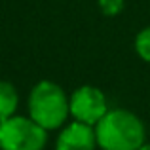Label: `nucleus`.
Instances as JSON below:
<instances>
[{
  "label": "nucleus",
  "instance_id": "f257e3e1",
  "mask_svg": "<svg viewBox=\"0 0 150 150\" xmlns=\"http://www.w3.org/2000/svg\"><path fill=\"white\" fill-rule=\"evenodd\" d=\"M95 137L101 150H139L146 139V129L131 110L114 108L95 125Z\"/></svg>",
  "mask_w": 150,
  "mask_h": 150
},
{
  "label": "nucleus",
  "instance_id": "f03ea898",
  "mask_svg": "<svg viewBox=\"0 0 150 150\" xmlns=\"http://www.w3.org/2000/svg\"><path fill=\"white\" fill-rule=\"evenodd\" d=\"M29 118H33L46 131H53L65 125L70 116V105L65 89L51 80H42L29 93Z\"/></svg>",
  "mask_w": 150,
  "mask_h": 150
},
{
  "label": "nucleus",
  "instance_id": "7ed1b4c3",
  "mask_svg": "<svg viewBox=\"0 0 150 150\" xmlns=\"http://www.w3.org/2000/svg\"><path fill=\"white\" fill-rule=\"evenodd\" d=\"M48 131L33 118L11 116L0 122V150H44Z\"/></svg>",
  "mask_w": 150,
  "mask_h": 150
},
{
  "label": "nucleus",
  "instance_id": "20e7f679",
  "mask_svg": "<svg viewBox=\"0 0 150 150\" xmlns=\"http://www.w3.org/2000/svg\"><path fill=\"white\" fill-rule=\"evenodd\" d=\"M70 116L74 122L95 127L101 122V118L108 112L106 95L95 86H82L69 97Z\"/></svg>",
  "mask_w": 150,
  "mask_h": 150
},
{
  "label": "nucleus",
  "instance_id": "39448f33",
  "mask_svg": "<svg viewBox=\"0 0 150 150\" xmlns=\"http://www.w3.org/2000/svg\"><path fill=\"white\" fill-rule=\"evenodd\" d=\"M97 137L95 127L91 125L72 122L67 127L61 129L57 141H55V150H97Z\"/></svg>",
  "mask_w": 150,
  "mask_h": 150
},
{
  "label": "nucleus",
  "instance_id": "423d86ee",
  "mask_svg": "<svg viewBox=\"0 0 150 150\" xmlns=\"http://www.w3.org/2000/svg\"><path fill=\"white\" fill-rule=\"evenodd\" d=\"M19 105L17 89L11 82L0 80V122L15 116V110Z\"/></svg>",
  "mask_w": 150,
  "mask_h": 150
},
{
  "label": "nucleus",
  "instance_id": "0eeeda50",
  "mask_svg": "<svg viewBox=\"0 0 150 150\" xmlns=\"http://www.w3.org/2000/svg\"><path fill=\"white\" fill-rule=\"evenodd\" d=\"M135 51L143 61L150 63V27H144L135 38Z\"/></svg>",
  "mask_w": 150,
  "mask_h": 150
},
{
  "label": "nucleus",
  "instance_id": "6e6552de",
  "mask_svg": "<svg viewBox=\"0 0 150 150\" xmlns=\"http://www.w3.org/2000/svg\"><path fill=\"white\" fill-rule=\"evenodd\" d=\"M99 6H101L103 13L116 15L118 11L124 8V0H99Z\"/></svg>",
  "mask_w": 150,
  "mask_h": 150
},
{
  "label": "nucleus",
  "instance_id": "1a4fd4ad",
  "mask_svg": "<svg viewBox=\"0 0 150 150\" xmlns=\"http://www.w3.org/2000/svg\"><path fill=\"white\" fill-rule=\"evenodd\" d=\"M139 150H150V143H144V144H143V146H141Z\"/></svg>",
  "mask_w": 150,
  "mask_h": 150
}]
</instances>
